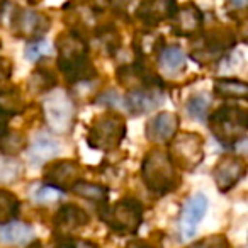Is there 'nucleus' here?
I'll list each match as a JSON object with an SVG mask.
<instances>
[{
    "mask_svg": "<svg viewBox=\"0 0 248 248\" xmlns=\"http://www.w3.org/2000/svg\"><path fill=\"white\" fill-rule=\"evenodd\" d=\"M58 68L70 83H87L97 77L95 66L87 56V41L78 32L66 31L56 38Z\"/></svg>",
    "mask_w": 248,
    "mask_h": 248,
    "instance_id": "f257e3e1",
    "label": "nucleus"
},
{
    "mask_svg": "<svg viewBox=\"0 0 248 248\" xmlns=\"http://www.w3.org/2000/svg\"><path fill=\"white\" fill-rule=\"evenodd\" d=\"M141 180L146 189L156 196H165L179 187L180 179L167 150L153 148L146 153L141 163Z\"/></svg>",
    "mask_w": 248,
    "mask_h": 248,
    "instance_id": "f03ea898",
    "label": "nucleus"
},
{
    "mask_svg": "<svg viewBox=\"0 0 248 248\" xmlns=\"http://www.w3.org/2000/svg\"><path fill=\"white\" fill-rule=\"evenodd\" d=\"M128 133L126 121L116 110L99 114L87 131V145L99 152H112L123 143Z\"/></svg>",
    "mask_w": 248,
    "mask_h": 248,
    "instance_id": "7ed1b4c3",
    "label": "nucleus"
},
{
    "mask_svg": "<svg viewBox=\"0 0 248 248\" xmlns=\"http://www.w3.org/2000/svg\"><path fill=\"white\" fill-rule=\"evenodd\" d=\"M213 136L226 146L245 141L248 131V114L241 107L223 106L214 110L207 119Z\"/></svg>",
    "mask_w": 248,
    "mask_h": 248,
    "instance_id": "20e7f679",
    "label": "nucleus"
},
{
    "mask_svg": "<svg viewBox=\"0 0 248 248\" xmlns=\"http://www.w3.org/2000/svg\"><path fill=\"white\" fill-rule=\"evenodd\" d=\"M167 155L175 169L192 172L204 160V138L199 133H177L169 143Z\"/></svg>",
    "mask_w": 248,
    "mask_h": 248,
    "instance_id": "39448f33",
    "label": "nucleus"
},
{
    "mask_svg": "<svg viewBox=\"0 0 248 248\" xmlns=\"http://www.w3.org/2000/svg\"><path fill=\"white\" fill-rule=\"evenodd\" d=\"M100 216L110 230L121 234H135L143 223V206L135 197H124L114 206L104 207Z\"/></svg>",
    "mask_w": 248,
    "mask_h": 248,
    "instance_id": "423d86ee",
    "label": "nucleus"
},
{
    "mask_svg": "<svg viewBox=\"0 0 248 248\" xmlns=\"http://www.w3.org/2000/svg\"><path fill=\"white\" fill-rule=\"evenodd\" d=\"M43 114L48 128L55 135H66L73 129L77 109L72 97L60 90L58 93L48 95L43 102Z\"/></svg>",
    "mask_w": 248,
    "mask_h": 248,
    "instance_id": "0eeeda50",
    "label": "nucleus"
},
{
    "mask_svg": "<svg viewBox=\"0 0 248 248\" xmlns=\"http://www.w3.org/2000/svg\"><path fill=\"white\" fill-rule=\"evenodd\" d=\"M245 173H247V163L234 153H224L223 156H219L213 170L214 182L219 192H230L243 180Z\"/></svg>",
    "mask_w": 248,
    "mask_h": 248,
    "instance_id": "6e6552de",
    "label": "nucleus"
},
{
    "mask_svg": "<svg viewBox=\"0 0 248 248\" xmlns=\"http://www.w3.org/2000/svg\"><path fill=\"white\" fill-rule=\"evenodd\" d=\"M49 26H51L49 17L41 14V12L17 7L12 14V29H14V34L19 36V38L34 41L48 31Z\"/></svg>",
    "mask_w": 248,
    "mask_h": 248,
    "instance_id": "1a4fd4ad",
    "label": "nucleus"
},
{
    "mask_svg": "<svg viewBox=\"0 0 248 248\" xmlns=\"http://www.w3.org/2000/svg\"><path fill=\"white\" fill-rule=\"evenodd\" d=\"M43 179L46 186L65 192L80 180V165L75 160H58L46 167Z\"/></svg>",
    "mask_w": 248,
    "mask_h": 248,
    "instance_id": "9d476101",
    "label": "nucleus"
},
{
    "mask_svg": "<svg viewBox=\"0 0 248 248\" xmlns=\"http://www.w3.org/2000/svg\"><path fill=\"white\" fill-rule=\"evenodd\" d=\"M173 21V32L177 36H184V38H189V36H196L197 32H201L204 24V16L201 12V9L197 7L192 2H187V4H180L175 7L172 17Z\"/></svg>",
    "mask_w": 248,
    "mask_h": 248,
    "instance_id": "9b49d317",
    "label": "nucleus"
},
{
    "mask_svg": "<svg viewBox=\"0 0 248 248\" xmlns=\"http://www.w3.org/2000/svg\"><path fill=\"white\" fill-rule=\"evenodd\" d=\"M207 204L209 202L204 194H194L186 201L182 207V216H180V234L184 240H190L194 236L207 211Z\"/></svg>",
    "mask_w": 248,
    "mask_h": 248,
    "instance_id": "f8f14e48",
    "label": "nucleus"
},
{
    "mask_svg": "<svg viewBox=\"0 0 248 248\" xmlns=\"http://www.w3.org/2000/svg\"><path fill=\"white\" fill-rule=\"evenodd\" d=\"M179 126L180 117L175 112L163 110L146 123V138L153 143H170L179 131Z\"/></svg>",
    "mask_w": 248,
    "mask_h": 248,
    "instance_id": "ddd939ff",
    "label": "nucleus"
},
{
    "mask_svg": "<svg viewBox=\"0 0 248 248\" xmlns=\"http://www.w3.org/2000/svg\"><path fill=\"white\" fill-rule=\"evenodd\" d=\"M163 102V95L158 89H136L124 97V104L133 116H143L152 109H156Z\"/></svg>",
    "mask_w": 248,
    "mask_h": 248,
    "instance_id": "4468645a",
    "label": "nucleus"
},
{
    "mask_svg": "<svg viewBox=\"0 0 248 248\" xmlns=\"http://www.w3.org/2000/svg\"><path fill=\"white\" fill-rule=\"evenodd\" d=\"M90 221L89 214L78 206L65 204L55 214V224L62 231H75L82 226H87Z\"/></svg>",
    "mask_w": 248,
    "mask_h": 248,
    "instance_id": "2eb2a0df",
    "label": "nucleus"
},
{
    "mask_svg": "<svg viewBox=\"0 0 248 248\" xmlns=\"http://www.w3.org/2000/svg\"><path fill=\"white\" fill-rule=\"evenodd\" d=\"M60 150H62V145H60L56 140L49 138V136H36L34 141L31 143V148H29V162L34 167H39L43 163H46L48 160H53L55 156L60 155Z\"/></svg>",
    "mask_w": 248,
    "mask_h": 248,
    "instance_id": "dca6fc26",
    "label": "nucleus"
},
{
    "mask_svg": "<svg viewBox=\"0 0 248 248\" xmlns=\"http://www.w3.org/2000/svg\"><path fill=\"white\" fill-rule=\"evenodd\" d=\"M177 4L175 2H163V0H155V2H143L140 4L138 14L140 19H143L148 24H155L158 21H163V19H170L175 11Z\"/></svg>",
    "mask_w": 248,
    "mask_h": 248,
    "instance_id": "f3484780",
    "label": "nucleus"
},
{
    "mask_svg": "<svg viewBox=\"0 0 248 248\" xmlns=\"http://www.w3.org/2000/svg\"><path fill=\"white\" fill-rule=\"evenodd\" d=\"M34 230L31 224L21 221H11L0 226V241L7 245H26L32 240Z\"/></svg>",
    "mask_w": 248,
    "mask_h": 248,
    "instance_id": "a211bd4d",
    "label": "nucleus"
},
{
    "mask_svg": "<svg viewBox=\"0 0 248 248\" xmlns=\"http://www.w3.org/2000/svg\"><path fill=\"white\" fill-rule=\"evenodd\" d=\"M26 110V100L21 95L17 87L0 85V114L11 117L16 114H22Z\"/></svg>",
    "mask_w": 248,
    "mask_h": 248,
    "instance_id": "6ab92c4d",
    "label": "nucleus"
},
{
    "mask_svg": "<svg viewBox=\"0 0 248 248\" xmlns=\"http://www.w3.org/2000/svg\"><path fill=\"white\" fill-rule=\"evenodd\" d=\"M213 90L221 99H245L248 95L247 83L240 78H216Z\"/></svg>",
    "mask_w": 248,
    "mask_h": 248,
    "instance_id": "aec40b11",
    "label": "nucleus"
},
{
    "mask_svg": "<svg viewBox=\"0 0 248 248\" xmlns=\"http://www.w3.org/2000/svg\"><path fill=\"white\" fill-rule=\"evenodd\" d=\"M70 190H72L75 196L82 197V199L92 201V202L102 204V206L107 202V197H109L107 187L100 186V184H95V182H89V180H82V179H80Z\"/></svg>",
    "mask_w": 248,
    "mask_h": 248,
    "instance_id": "412c9836",
    "label": "nucleus"
},
{
    "mask_svg": "<svg viewBox=\"0 0 248 248\" xmlns=\"http://www.w3.org/2000/svg\"><path fill=\"white\" fill-rule=\"evenodd\" d=\"M160 65L165 72L169 73H179L186 68V55L180 49V46H165L158 55Z\"/></svg>",
    "mask_w": 248,
    "mask_h": 248,
    "instance_id": "4be33fe9",
    "label": "nucleus"
},
{
    "mask_svg": "<svg viewBox=\"0 0 248 248\" xmlns=\"http://www.w3.org/2000/svg\"><path fill=\"white\" fill-rule=\"evenodd\" d=\"M56 85V77L51 70L38 68L29 77V89L34 93H46Z\"/></svg>",
    "mask_w": 248,
    "mask_h": 248,
    "instance_id": "5701e85b",
    "label": "nucleus"
},
{
    "mask_svg": "<svg viewBox=\"0 0 248 248\" xmlns=\"http://www.w3.org/2000/svg\"><path fill=\"white\" fill-rule=\"evenodd\" d=\"M26 148H28V138L22 133L7 131L0 138V152L11 156V158L14 155H17V153L24 152Z\"/></svg>",
    "mask_w": 248,
    "mask_h": 248,
    "instance_id": "b1692460",
    "label": "nucleus"
},
{
    "mask_svg": "<svg viewBox=\"0 0 248 248\" xmlns=\"http://www.w3.org/2000/svg\"><path fill=\"white\" fill-rule=\"evenodd\" d=\"M19 199L12 192L0 189V223H11L19 211Z\"/></svg>",
    "mask_w": 248,
    "mask_h": 248,
    "instance_id": "393cba45",
    "label": "nucleus"
},
{
    "mask_svg": "<svg viewBox=\"0 0 248 248\" xmlns=\"http://www.w3.org/2000/svg\"><path fill=\"white\" fill-rule=\"evenodd\" d=\"M24 173L22 163L11 156L0 158V184H14Z\"/></svg>",
    "mask_w": 248,
    "mask_h": 248,
    "instance_id": "a878e982",
    "label": "nucleus"
},
{
    "mask_svg": "<svg viewBox=\"0 0 248 248\" xmlns=\"http://www.w3.org/2000/svg\"><path fill=\"white\" fill-rule=\"evenodd\" d=\"M186 109H187V112H189L190 117L199 119V121H206L207 109H209V99H207L204 93L192 95L189 100H187Z\"/></svg>",
    "mask_w": 248,
    "mask_h": 248,
    "instance_id": "bb28decb",
    "label": "nucleus"
},
{
    "mask_svg": "<svg viewBox=\"0 0 248 248\" xmlns=\"http://www.w3.org/2000/svg\"><path fill=\"white\" fill-rule=\"evenodd\" d=\"M49 51H51V46L46 39H34V41H29L26 46V60L34 63L43 56L49 55Z\"/></svg>",
    "mask_w": 248,
    "mask_h": 248,
    "instance_id": "cd10ccee",
    "label": "nucleus"
},
{
    "mask_svg": "<svg viewBox=\"0 0 248 248\" xmlns=\"http://www.w3.org/2000/svg\"><path fill=\"white\" fill-rule=\"evenodd\" d=\"M189 248H231V245L224 234H211V236L196 241Z\"/></svg>",
    "mask_w": 248,
    "mask_h": 248,
    "instance_id": "c85d7f7f",
    "label": "nucleus"
},
{
    "mask_svg": "<svg viewBox=\"0 0 248 248\" xmlns=\"http://www.w3.org/2000/svg\"><path fill=\"white\" fill-rule=\"evenodd\" d=\"M62 196H63V192H60L58 189H53V187H49V186H43L36 190L34 199L41 204H48V202H55V201H58Z\"/></svg>",
    "mask_w": 248,
    "mask_h": 248,
    "instance_id": "c756f323",
    "label": "nucleus"
},
{
    "mask_svg": "<svg viewBox=\"0 0 248 248\" xmlns=\"http://www.w3.org/2000/svg\"><path fill=\"white\" fill-rule=\"evenodd\" d=\"M97 104H107V106H117L119 104V95L116 90H107L97 97Z\"/></svg>",
    "mask_w": 248,
    "mask_h": 248,
    "instance_id": "7c9ffc66",
    "label": "nucleus"
},
{
    "mask_svg": "<svg viewBox=\"0 0 248 248\" xmlns=\"http://www.w3.org/2000/svg\"><path fill=\"white\" fill-rule=\"evenodd\" d=\"M72 248H97L92 241H85V240H78V241H73Z\"/></svg>",
    "mask_w": 248,
    "mask_h": 248,
    "instance_id": "2f4dec72",
    "label": "nucleus"
},
{
    "mask_svg": "<svg viewBox=\"0 0 248 248\" xmlns=\"http://www.w3.org/2000/svg\"><path fill=\"white\" fill-rule=\"evenodd\" d=\"M7 116H4V114H0V138L7 133Z\"/></svg>",
    "mask_w": 248,
    "mask_h": 248,
    "instance_id": "473e14b6",
    "label": "nucleus"
},
{
    "mask_svg": "<svg viewBox=\"0 0 248 248\" xmlns=\"http://www.w3.org/2000/svg\"><path fill=\"white\" fill-rule=\"evenodd\" d=\"M126 248H153V247L148 243H145V241H133V243H129Z\"/></svg>",
    "mask_w": 248,
    "mask_h": 248,
    "instance_id": "72a5a7b5",
    "label": "nucleus"
},
{
    "mask_svg": "<svg viewBox=\"0 0 248 248\" xmlns=\"http://www.w3.org/2000/svg\"><path fill=\"white\" fill-rule=\"evenodd\" d=\"M29 248H43V245H41V241H38V240H36L34 243H32Z\"/></svg>",
    "mask_w": 248,
    "mask_h": 248,
    "instance_id": "f704fd0d",
    "label": "nucleus"
}]
</instances>
